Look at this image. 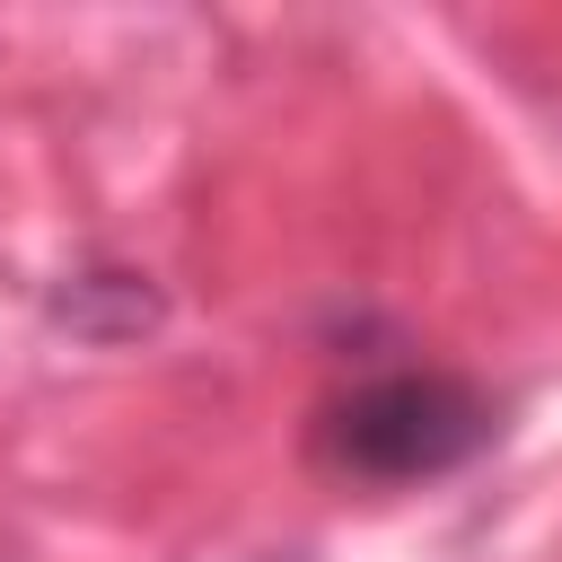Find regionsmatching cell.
Segmentation results:
<instances>
[{
  "mask_svg": "<svg viewBox=\"0 0 562 562\" xmlns=\"http://www.w3.org/2000/svg\"><path fill=\"white\" fill-rule=\"evenodd\" d=\"M492 430H501V404L474 378L386 369L316 413V465L342 483H430V474H457L465 457H483Z\"/></svg>",
  "mask_w": 562,
  "mask_h": 562,
  "instance_id": "1",
  "label": "cell"
}]
</instances>
